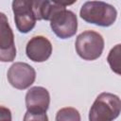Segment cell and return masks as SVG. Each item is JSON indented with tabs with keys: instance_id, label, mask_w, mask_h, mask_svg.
Here are the masks:
<instances>
[{
	"instance_id": "7c38bea8",
	"label": "cell",
	"mask_w": 121,
	"mask_h": 121,
	"mask_svg": "<svg viewBox=\"0 0 121 121\" xmlns=\"http://www.w3.org/2000/svg\"><path fill=\"white\" fill-rule=\"evenodd\" d=\"M108 63L110 64L112 70L120 75V44H116L113 48L111 49L108 58H107Z\"/></svg>"
},
{
	"instance_id": "5b68a950",
	"label": "cell",
	"mask_w": 121,
	"mask_h": 121,
	"mask_svg": "<svg viewBox=\"0 0 121 121\" xmlns=\"http://www.w3.org/2000/svg\"><path fill=\"white\" fill-rule=\"evenodd\" d=\"M7 78L12 87L18 90H25L34 83L36 71L31 65L18 61L9 68Z\"/></svg>"
},
{
	"instance_id": "4fadbf2b",
	"label": "cell",
	"mask_w": 121,
	"mask_h": 121,
	"mask_svg": "<svg viewBox=\"0 0 121 121\" xmlns=\"http://www.w3.org/2000/svg\"><path fill=\"white\" fill-rule=\"evenodd\" d=\"M23 121H48V116L46 112L44 113H32L26 111L24 115Z\"/></svg>"
},
{
	"instance_id": "277c9868",
	"label": "cell",
	"mask_w": 121,
	"mask_h": 121,
	"mask_svg": "<svg viewBox=\"0 0 121 121\" xmlns=\"http://www.w3.org/2000/svg\"><path fill=\"white\" fill-rule=\"evenodd\" d=\"M50 27L59 38H71L78 31L77 15L72 10L66 9V8L62 9L55 12L50 19Z\"/></svg>"
},
{
	"instance_id": "7a4b0ae2",
	"label": "cell",
	"mask_w": 121,
	"mask_h": 121,
	"mask_svg": "<svg viewBox=\"0 0 121 121\" xmlns=\"http://www.w3.org/2000/svg\"><path fill=\"white\" fill-rule=\"evenodd\" d=\"M121 111V101L118 95L111 93H101L97 95L89 111V121H113Z\"/></svg>"
},
{
	"instance_id": "ba28073f",
	"label": "cell",
	"mask_w": 121,
	"mask_h": 121,
	"mask_svg": "<svg viewBox=\"0 0 121 121\" xmlns=\"http://www.w3.org/2000/svg\"><path fill=\"white\" fill-rule=\"evenodd\" d=\"M49 92L42 86L31 87L26 95V107L32 113H44L49 108Z\"/></svg>"
},
{
	"instance_id": "8fae6325",
	"label": "cell",
	"mask_w": 121,
	"mask_h": 121,
	"mask_svg": "<svg viewBox=\"0 0 121 121\" xmlns=\"http://www.w3.org/2000/svg\"><path fill=\"white\" fill-rule=\"evenodd\" d=\"M56 121H81L79 112L72 107H65L56 113Z\"/></svg>"
},
{
	"instance_id": "30bf717a",
	"label": "cell",
	"mask_w": 121,
	"mask_h": 121,
	"mask_svg": "<svg viewBox=\"0 0 121 121\" xmlns=\"http://www.w3.org/2000/svg\"><path fill=\"white\" fill-rule=\"evenodd\" d=\"M67 3H60L54 1H43V0H36L32 1V9L35 15L36 20H45L50 21L52 16L55 12L65 9Z\"/></svg>"
},
{
	"instance_id": "8992f818",
	"label": "cell",
	"mask_w": 121,
	"mask_h": 121,
	"mask_svg": "<svg viewBox=\"0 0 121 121\" xmlns=\"http://www.w3.org/2000/svg\"><path fill=\"white\" fill-rule=\"evenodd\" d=\"M14 22L21 33H28L36 25V18L30 0H14L12 2Z\"/></svg>"
},
{
	"instance_id": "5bb4252c",
	"label": "cell",
	"mask_w": 121,
	"mask_h": 121,
	"mask_svg": "<svg viewBox=\"0 0 121 121\" xmlns=\"http://www.w3.org/2000/svg\"><path fill=\"white\" fill-rule=\"evenodd\" d=\"M0 121H11L10 110L1 105H0Z\"/></svg>"
},
{
	"instance_id": "3957f363",
	"label": "cell",
	"mask_w": 121,
	"mask_h": 121,
	"mask_svg": "<svg viewBox=\"0 0 121 121\" xmlns=\"http://www.w3.org/2000/svg\"><path fill=\"white\" fill-rule=\"evenodd\" d=\"M104 43V39L101 34L94 30H85L77 37L75 48L81 59L85 60H95L101 56Z\"/></svg>"
},
{
	"instance_id": "6da1fadb",
	"label": "cell",
	"mask_w": 121,
	"mask_h": 121,
	"mask_svg": "<svg viewBox=\"0 0 121 121\" xmlns=\"http://www.w3.org/2000/svg\"><path fill=\"white\" fill-rule=\"evenodd\" d=\"M79 15L86 23L108 27L115 22L117 10L113 6L102 1H87L82 5Z\"/></svg>"
},
{
	"instance_id": "52a82bcc",
	"label": "cell",
	"mask_w": 121,
	"mask_h": 121,
	"mask_svg": "<svg viewBox=\"0 0 121 121\" xmlns=\"http://www.w3.org/2000/svg\"><path fill=\"white\" fill-rule=\"evenodd\" d=\"M16 57L14 34L10 27L8 17L0 12V61H13Z\"/></svg>"
},
{
	"instance_id": "9c48e42d",
	"label": "cell",
	"mask_w": 121,
	"mask_h": 121,
	"mask_svg": "<svg viewBox=\"0 0 121 121\" xmlns=\"http://www.w3.org/2000/svg\"><path fill=\"white\" fill-rule=\"evenodd\" d=\"M52 53V43L44 36H34L26 43V54L35 62H43L49 59Z\"/></svg>"
}]
</instances>
